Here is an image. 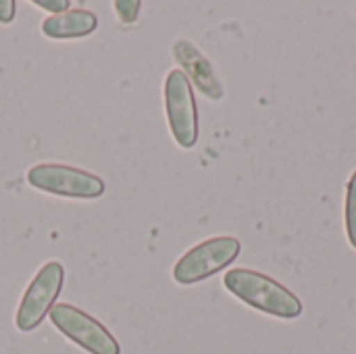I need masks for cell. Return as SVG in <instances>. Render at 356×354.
I'll return each instance as SVG.
<instances>
[{
	"mask_svg": "<svg viewBox=\"0 0 356 354\" xmlns=\"http://www.w3.org/2000/svg\"><path fill=\"white\" fill-rule=\"evenodd\" d=\"M63 282H65V269L56 261L46 263L35 273V277L31 280L19 303L17 317H15L17 330L33 332L46 319V315L50 313L63 290Z\"/></svg>",
	"mask_w": 356,
	"mask_h": 354,
	"instance_id": "obj_6",
	"label": "cell"
},
{
	"mask_svg": "<svg viewBox=\"0 0 356 354\" xmlns=\"http://www.w3.org/2000/svg\"><path fill=\"white\" fill-rule=\"evenodd\" d=\"M98 27V17L88 8H71L42 21V33L52 40L86 38Z\"/></svg>",
	"mask_w": 356,
	"mask_h": 354,
	"instance_id": "obj_8",
	"label": "cell"
},
{
	"mask_svg": "<svg viewBox=\"0 0 356 354\" xmlns=\"http://www.w3.org/2000/svg\"><path fill=\"white\" fill-rule=\"evenodd\" d=\"M140 0H117L115 2V10L121 23H134L140 15Z\"/></svg>",
	"mask_w": 356,
	"mask_h": 354,
	"instance_id": "obj_10",
	"label": "cell"
},
{
	"mask_svg": "<svg viewBox=\"0 0 356 354\" xmlns=\"http://www.w3.org/2000/svg\"><path fill=\"white\" fill-rule=\"evenodd\" d=\"M173 58L179 63L181 73L188 77V81H192L200 94H204L209 100H221L225 90L221 79L217 77L211 61L190 42V40H177L171 48Z\"/></svg>",
	"mask_w": 356,
	"mask_h": 354,
	"instance_id": "obj_7",
	"label": "cell"
},
{
	"mask_svg": "<svg viewBox=\"0 0 356 354\" xmlns=\"http://www.w3.org/2000/svg\"><path fill=\"white\" fill-rule=\"evenodd\" d=\"M33 4L44 8V10H50L54 15L69 10V0H33Z\"/></svg>",
	"mask_w": 356,
	"mask_h": 354,
	"instance_id": "obj_11",
	"label": "cell"
},
{
	"mask_svg": "<svg viewBox=\"0 0 356 354\" xmlns=\"http://www.w3.org/2000/svg\"><path fill=\"white\" fill-rule=\"evenodd\" d=\"M346 236L353 248H356V171L350 175L346 188Z\"/></svg>",
	"mask_w": 356,
	"mask_h": 354,
	"instance_id": "obj_9",
	"label": "cell"
},
{
	"mask_svg": "<svg viewBox=\"0 0 356 354\" xmlns=\"http://www.w3.org/2000/svg\"><path fill=\"white\" fill-rule=\"evenodd\" d=\"M242 250V244L238 238L232 236H217L209 238L194 248H190L173 267V280L181 286L198 284L227 265H232Z\"/></svg>",
	"mask_w": 356,
	"mask_h": 354,
	"instance_id": "obj_2",
	"label": "cell"
},
{
	"mask_svg": "<svg viewBox=\"0 0 356 354\" xmlns=\"http://www.w3.org/2000/svg\"><path fill=\"white\" fill-rule=\"evenodd\" d=\"M48 315L52 325L86 353L121 354V346L113 338V334L81 309L65 303V305H54Z\"/></svg>",
	"mask_w": 356,
	"mask_h": 354,
	"instance_id": "obj_4",
	"label": "cell"
},
{
	"mask_svg": "<svg viewBox=\"0 0 356 354\" xmlns=\"http://www.w3.org/2000/svg\"><path fill=\"white\" fill-rule=\"evenodd\" d=\"M17 4L15 0H0V23H10L15 19Z\"/></svg>",
	"mask_w": 356,
	"mask_h": 354,
	"instance_id": "obj_12",
	"label": "cell"
},
{
	"mask_svg": "<svg viewBox=\"0 0 356 354\" xmlns=\"http://www.w3.org/2000/svg\"><path fill=\"white\" fill-rule=\"evenodd\" d=\"M165 113L171 136L177 142V146L194 148V144L198 142V111L192 94V83L179 69L167 73Z\"/></svg>",
	"mask_w": 356,
	"mask_h": 354,
	"instance_id": "obj_5",
	"label": "cell"
},
{
	"mask_svg": "<svg viewBox=\"0 0 356 354\" xmlns=\"http://www.w3.org/2000/svg\"><path fill=\"white\" fill-rule=\"evenodd\" d=\"M27 182L35 190L63 198L92 200L104 194V182L98 175L58 163H42L31 167L27 171Z\"/></svg>",
	"mask_w": 356,
	"mask_h": 354,
	"instance_id": "obj_3",
	"label": "cell"
},
{
	"mask_svg": "<svg viewBox=\"0 0 356 354\" xmlns=\"http://www.w3.org/2000/svg\"><path fill=\"white\" fill-rule=\"evenodd\" d=\"M223 286L244 305L271 317L296 319L302 313V303L286 286L273 277L252 269H232L223 277Z\"/></svg>",
	"mask_w": 356,
	"mask_h": 354,
	"instance_id": "obj_1",
	"label": "cell"
}]
</instances>
